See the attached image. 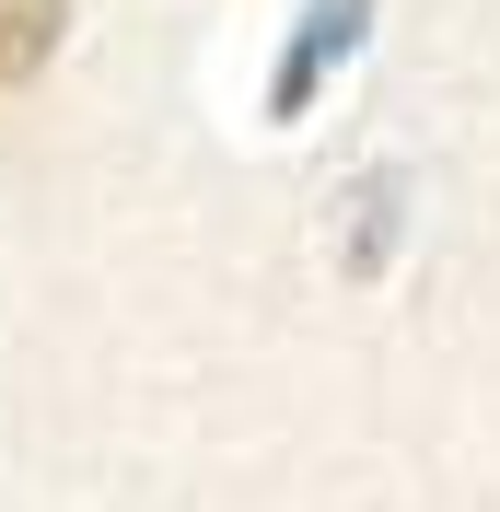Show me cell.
Wrapping results in <instances>:
<instances>
[{"label": "cell", "mask_w": 500, "mask_h": 512, "mask_svg": "<svg viewBox=\"0 0 500 512\" xmlns=\"http://www.w3.org/2000/svg\"><path fill=\"white\" fill-rule=\"evenodd\" d=\"M59 24H70V0H0V82H35L59 59Z\"/></svg>", "instance_id": "1"}]
</instances>
